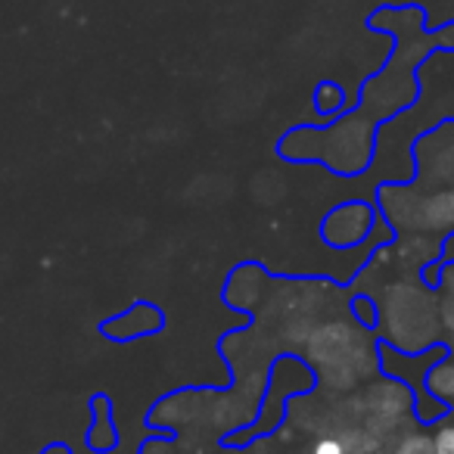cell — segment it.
I'll list each match as a JSON object with an SVG mask.
<instances>
[{
	"instance_id": "obj_4",
	"label": "cell",
	"mask_w": 454,
	"mask_h": 454,
	"mask_svg": "<svg viewBox=\"0 0 454 454\" xmlns=\"http://www.w3.org/2000/svg\"><path fill=\"white\" fill-rule=\"evenodd\" d=\"M433 442H435V454H454V423L442 427Z\"/></svg>"
},
{
	"instance_id": "obj_3",
	"label": "cell",
	"mask_w": 454,
	"mask_h": 454,
	"mask_svg": "<svg viewBox=\"0 0 454 454\" xmlns=\"http://www.w3.org/2000/svg\"><path fill=\"white\" fill-rule=\"evenodd\" d=\"M392 454H435V442L429 439V435H423V433L404 435Z\"/></svg>"
},
{
	"instance_id": "obj_2",
	"label": "cell",
	"mask_w": 454,
	"mask_h": 454,
	"mask_svg": "<svg viewBox=\"0 0 454 454\" xmlns=\"http://www.w3.org/2000/svg\"><path fill=\"white\" fill-rule=\"evenodd\" d=\"M429 389H433L439 398H445V402H454V358L445 361L439 371H433V377H429Z\"/></svg>"
},
{
	"instance_id": "obj_1",
	"label": "cell",
	"mask_w": 454,
	"mask_h": 454,
	"mask_svg": "<svg viewBox=\"0 0 454 454\" xmlns=\"http://www.w3.org/2000/svg\"><path fill=\"white\" fill-rule=\"evenodd\" d=\"M439 317L442 327L454 336V268H448L442 278V296H439Z\"/></svg>"
},
{
	"instance_id": "obj_5",
	"label": "cell",
	"mask_w": 454,
	"mask_h": 454,
	"mask_svg": "<svg viewBox=\"0 0 454 454\" xmlns=\"http://www.w3.org/2000/svg\"><path fill=\"white\" fill-rule=\"evenodd\" d=\"M311 454H348L346 445H342L340 439H333V435H327V439H317L315 451Z\"/></svg>"
}]
</instances>
